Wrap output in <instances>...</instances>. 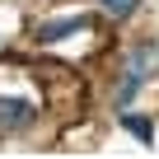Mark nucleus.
<instances>
[{
  "mask_svg": "<svg viewBox=\"0 0 159 159\" xmlns=\"http://www.w3.org/2000/svg\"><path fill=\"white\" fill-rule=\"evenodd\" d=\"M75 28H89L84 14H70V19H52V24H38V42H56V38H70Z\"/></svg>",
  "mask_w": 159,
  "mask_h": 159,
  "instance_id": "2",
  "label": "nucleus"
},
{
  "mask_svg": "<svg viewBox=\"0 0 159 159\" xmlns=\"http://www.w3.org/2000/svg\"><path fill=\"white\" fill-rule=\"evenodd\" d=\"M28 122H33V103L28 98H0V136L24 131Z\"/></svg>",
  "mask_w": 159,
  "mask_h": 159,
  "instance_id": "1",
  "label": "nucleus"
},
{
  "mask_svg": "<svg viewBox=\"0 0 159 159\" xmlns=\"http://www.w3.org/2000/svg\"><path fill=\"white\" fill-rule=\"evenodd\" d=\"M122 126H126L131 136H140L145 145L154 140V122H150V117H136V112H126V117H122Z\"/></svg>",
  "mask_w": 159,
  "mask_h": 159,
  "instance_id": "3",
  "label": "nucleus"
},
{
  "mask_svg": "<svg viewBox=\"0 0 159 159\" xmlns=\"http://www.w3.org/2000/svg\"><path fill=\"white\" fill-rule=\"evenodd\" d=\"M98 5H103L112 19H126V14H136V5H140V0H98Z\"/></svg>",
  "mask_w": 159,
  "mask_h": 159,
  "instance_id": "4",
  "label": "nucleus"
}]
</instances>
